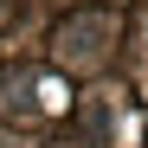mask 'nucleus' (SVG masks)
<instances>
[{"instance_id": "nucleus-1", "label": "nucleus", "mask_w": 148, "mask_h": 148, "mask_svg": "<svg viewBox=\"0 0 148 148\" xmlns=\"http://www.w3.org/2000/svg\"><path fill=\"white\" fill-rule=\"evenodd\" d=\"M97 52H103V26H97V19H77V26L64 32V58L71 64H90Z\"/></svg>"}]
</instances>
